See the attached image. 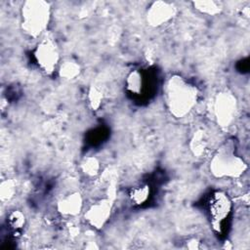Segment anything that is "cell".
I'll return each mask as SVG.
<instances>
[{
    "instance_id": "1",
    "label": "cell",
    "mask_w": 250,
    "mask_h": 250,
    "mask_svg": "<svg viewBox=\"0 0 250 250\" xmlns=\"http://www.w3.org/2000/svg\"><path fill=\"white\" fill-rule=\"evenodd\" d=\"M163 97L170 113L177 118H183L196 104L198 92L196 87L188 80L174 75L163 86Z\"/></svg>"
},
{
    "instance_id": "2",
    "label": "cell",
    "mask_w": 250,
    "mask_h": 250,
    "mask_svg": "<svg viewBox=\"0 0 250 250\" xmlns=\"http://www.w3.org/2000/svg\"><path fill=\"white\" fill-rule=\"evenodd\" d=\"M21 28L28 36L37 38L48 27L51 18L50 4L43 0L25 1L21 7Z\"/></svg>"
},
{
    "instance_id": "3",
    "label": "cell",
    "mask_w": 250,
    "mask_h": 250,
    "mask_svg": "<svg viewBox=\"0 0 250 250\" xmlns=\"http://www.w3.org/2000/svg\"><path fill=\"white\" fill-rule=\"evenodd\" d=\"M245 170V162L230 144L221 146L210 161V171L217 178H238Z\"/></svg>"
},
{
    "instance_id": "4",
    "label": "cell",
    "mask_w": 250,
    "mask_h": 250,
    "mask_svg": "<svg viewBox=\"0 0 250 250\" xmlns=\"http://www.w3.org/2000/svg\"><path fill=\"white\" fill-rule=\"evenodd\" d=\"M207 211L214 230L218 233L224 232L232 211L229 196L222 190L212 192L207 201Z\"/></svg>"
},
{
    "instance_id": "5",
    "label": "cell",
    "mask_w": 250,
    "mask_h": 250,
    "mask_svg": "<svg viewBox=\"0 0 250 250\" xmlns=\"http://www.w3.org/2000/svg\"><path fill=\"white\" fill-rule=\"evenodd\" d=\"M33 57L38 67L46 74H52L59 68L60 52L51 39L40 41L33 51Z\"/></svg>"
},
{
    "instance_id": "6",
    "label": "cell",
    "mask_w": 250,
    "mask_h": 250,
    "mask_svg": "<svg viewBox=\"0 0 250 250\" xmlns=\"http://www.w3.org/2000/svg\"><path fill=\"white\" fill-rule=\"evenodd\" d=\"M236 112V100L229 92L220 93L215 101V114L218 123L223 126H229Z\"/></svg>"
},
{
    "instance_id": "7",
    "label": "cell",
    "mask_w": 250,
    "mask_h": 250,
    "mask_svg": "<svg viewBox=\"0 0 250 250\" xmlns=\"http://www.w3.org/2000/svg\"><path fill=\"white\" fill-rule=\"evenodd\" d=\"M112 203L107 198H102L94 202L86 211L84 217L90 226L102 229L110 218Z\"/></svg>"
},
{
    "instance_id": "8",
    "label": "cell",
    "mask_w": 250,
    "mask_h": 250,
    "mask_svg": "<svg viewBox=\"0 0 250 250\" xmlns=\"http://www.w3.org/2000/svg\"><path fill=\"white\" fill-rule=\"evenodd\" d=\"M149 72L137 69L129 73L126 78L125 86L128 93L134 97H142L150 92L152 85V78Z\"/></svg>"
},
{
    "instance_id": "9",
    "label": "cell",
    "mask_w": 250,
    "mask_h": 250,
    "mask_svg": "<svg viewBox=\"0 0 250 250\" xmlns=\"http://www.w3.org/2000/svg\"><path fill=\"white\" fill-rule=\"evenodd\" d=\"M173 4L165 1L153 2L146 13V21L152 26H160L168 22L175 16Z\"/></svg>"
},
{
    "instance_id": "10",
    "label": "cell",
    "mask_w": 250,
    "mask_h": 250,
    "mask_svg": "<svg viewBox=\"0 0 250 250\" xmlns=\"http://www.w3.org/2000/svg\"><path fill=\"white\" fill-rule=\"evenodd\" d=\"M83 207V199L79 192L74 191L61 197L57 203L58 211L63 216H76Z\"/></svg>"
},
{
    "instance_id": "11",
    "label": "cell",
    "mask_w": 250,
    "mask_h": 250,
    "mask_svg": "<svg viewBox=\"0 0 250 250\" xmlns=\"http://www.w3.org/2000/svg\"><path fill=\"white\" fill-rule=\"evenodd\" d=\"M151 195V188L148 184L144 183L132 188L129 191L130 201L137 206H142L146 204Z\"/></svg>"
},
{
    "instance_id": "12",
    "label": "cell",
    "mask_w": 250,
    "mask_h": 250,
    "mask_svg": "<svg viewBox=\"0 0 250 250\" xmlns=\"http://www.w3.org/2000/svg\"><path fill=\"white\" fill-rule=\"evenodd\" d=\"M58 72L61 78L65 80H73L80 74L81 66L74 60H66L60 63Z\"/></svg>"
},
{
    "instance_id": "13",
    "label": "cell",
    "mask_w": 250,
    "mask_h": 250,
    "mask_svg": "<svg viewBox=\"0 0 250 250\" xmlns=\"http://www.w3.org/2000/svg\"><path fill=\"white\" fill-rule=\"evenodd\" d=\"M192 4L194 9L208 16L218 15L221 13L223 9V6L220 2L213 1V0H200V1H195Z\"/></svg>"
},
{
    "instance_id": "14",
    "label": "cell",
    "mask_w": 250,
    "mask_h": 250,
    "mask_svg": "<svg viewBox=\"0 0 250 250\" xmlns=\"http://www.w3.org/2000/svg\"><path fill=\"white\" fill-rule=\"evenodd\" d=\"M82 172L88 177H95L99 174L101 163L95 156H88L81 162Z\"/></svg>"
},
{
    "instance_id": "15",
    "label": "cell",
    "mask_w": 250,
    "mask_h": 250,
    "mask_svg": "<svg viewBox=\"0 0 250 250\" xmlns=\"http://www.w3.org/2000/svg\"><path fill=\"white\" fill-rule=\"evenodd\" d=\"M25 225V216L22 212L15 210L8 216V226L14 231L21 230Z\"/></svg>"
},
{
    "instance_id": "16",
    "label": "cell",
    "mask_w": 250,
    "mask_h": 250,
    "mask_svg": "<svg viewBox=\"0 0 250 250\" xmlns=\"http://www.w3.org/2000/svg\"><path fill=\"white\" fill-rule=\"evenodd\" d=\"M16 192V184L13 180H4L0 185V196L2 201H7L13 198Z\"/></svg>"
},
{
    "instance_id": "17",
    "label": "cell",
    "mask_w": 250,
    "mask_h": 250,
    "mask_svg": "<svg viewBox=\"0 0 250 250\" xmlns=\"http://www.w3.org/2000/svg\"><path fill=\"white\" fill-rule=\"evenodd\" d=\"M88 101L90 106L97 110L103 103V92L96 86H91L88 92Z\"/></svg>"
},
{
    "instance_id": "18",
    "label": "cell",
    "mask_w": 250,
    "mask_h": 250,
    "mask_svg": "<svg viewBox=\"0 0 250 250\" xmlns=\"http://www.w3.org/2000/svg\"><path fill=\"white\" fill-rule=\"evenodd\" d=\"M190 146L194 154L199 155L202 152H204V149L206 148V140L204 138V135L201 134V132H198L196 135L193 136Z\"/></svg>"
}]
</instances>
